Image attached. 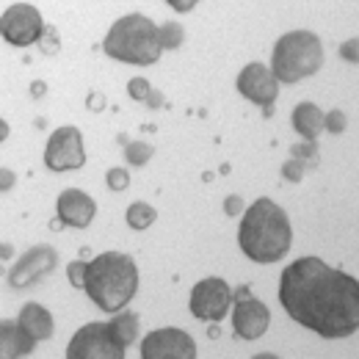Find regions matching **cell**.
I'll return each instance as SVG.
<instances>
[{
	"label": "cell",
	"mask_w": 359,
	"mask_h": 359,
	"mask_svg": "<svg viewBox=\"0 0 359 359\" xmlns=\"http://www.w3.org/2000/svg\"><path fill=\"white\" fill-rule=\"evenodd\" d=\"M279 304L318 337L343 340L359 332L357 276L326 266L320 257H299L282 271Z\"/></svg>",
	"instance_id": "obj_1"
},
{
	"label": "cell",
	"mask_w": 359,
	"mask_h": 359,
	"mask_svg": "<svg viewBox=\"0 0 359 359\" xmlns=\"http://www.w3.org/2000/svg\"><path fill=\"white\" fill-rule=\"evenodd\" d=\"M293 243V229L287 213L269 196H260L255 205L243 210V222L238 226V246L252 263H279Z\"/></svg>",
	"instance_id": "obj_2"
},
{
	"label": "cell",
	"mask_w": 359,
	"mask_h": 359,
	"mask_svg": "<svg viewBox=\"0 0 359 359\" xmlns=\"http://www.w3.org/2000/svg\"><path fill=\"white\" fill-rule=\"evenodd\" d=\"M83 290L102 313H119L138 290V266L130 255L102 252L86 266Z\"/></svg>",
	"instance_id": "obj_3"
},
{
	"label": "cell",
	"mask_w": 359,
	"mask_h": 359,
	"mask_svg": "<svg viewBox=\"0 0 359 359\" xmlns=\"http://www.w3.org/2000/svg\"><path fill=\"white\" fill-rule=\"evenodd\" d=\"M105 55L125 61V64H138V67H149L161 58V42H158V28L149 17L144 14H125L119 17L105 42H102Z\"/></svg>",
	"instance_id": "obj_4"
},
{
	"label": "cell",
	"mask_w": 359,
	"mask_h": 359,
	"mask_svg": "<svg viewBox=\"0 0 359 359\" xmlns=\"http://www.w3.org/2000/svg\"><path fill=\"white\" fill-rule=\"evenodd\" d=\"M323 64V47L313 31H287L279 36L271 55V72L276 83H299L315 75Z\"/></svg>",
	"instance_id": "obj_5"
},
{
	"label": "cell",
	"mask_w": 359,
	"mask_h": 359,
	"mask_svg": "<svg viewBox=\"0 0 359 359\" xmlns=\"http://www.w3.org/2000/svg\"><path fill=\"white\" fill-rule=\"evenodd\" d=\"M67 359H125V346L114 337L108 323L94 320L72 334Z\"/></svg>",
	"instance_id": "obj_6"
},
{
	"label": "cell",
	"mask_w": 359,
	"mask_h": 359,
	"mask_svg": "<svg viewBox=\"0 0 359 359\" xmlns=\"http://www.w3.org/2000/svg\"><path fill=\"white\" fill-rule=\"evenodd\" d=\"M45 34V20L36 6L31 3H14L0 14V36L14 47L36 45Z\"/></svg>",
	"instance_id": "obj_7"
},
{
	"label": "cell",
	"mask_w": 359,
	"mask_h": 359,
	"mask_svg": "<svg viewBox=\"0 0 359 359\" xmlns=\"http://www.w3.org/2000/svg\"><path fill=\"white\" fill-rule=\"evenodd\" d=\"M86 163L83 135L75 125H64L47 138L45 147V166L50 172H72Z\"/></svg>",
	"instance_id": "obj_8"
},
{
	"label": "cell",
	"mask_w": 359,
	"mask_h": 359,
	"mask_svg": "<svg viewBox=\"0 0 359 359\" xmlns=\"http://www.w3.org/2000/svg\"><path fill=\"white\" fill-rule=\"evenodd\" d=\"M188 307H191L194 318L208 320V323H216L232 307V287L226 285L222 276H208V279H202V282L194 285Z\"/></svg>",
	"instance_id": "obj_9"
},
{
	"label": "cell",
	"mask_w": 359,
	"mask_h": 359,
	"mask_svg": "<svg viewBox=\"0 0 359 359\" xmlns=\"http://www.w3.org/2000/svg\"><path fill=\"white\" fill-rule=\"evenodd\" d=\"M141 359H196V343L177 326L152 329L141 340Z\"/></svg>",
	"instance_id": "obj_10"
},
{
	"label": "cell",
	"mask_w": 359,
	"mask_h": 359,
	"mask_svg": "<svg viewBox=\"0 0 359 359\" xmlns=\"http://www.w3.org/2000/svg\"><path fill=\"white\" fill-rule=\"evenodd\" d=\"M235 86H238V91H241L246 100H252L255 105H263L266 114L271 116V108H273L276 94H279V83H276L273 72H271L266 64H260V61L246 64V67L241 69Z\"/></svg>",
	"instance_id": "obj_11"
},
{
	"label": "cell",
	"mask_w": 359,
	"mask_h": 359,
	"mask_svg": "<svg viewBox=\"0 0 359 359\" xmlns=\"http://www.w3.org/2000/svg\"><path fill=\"white\" fill-rule=\"evenodd\" d=\"M55 266H58V252L53 246H47V243L34 246L14 263V269L8 271V285L17 287V290L20 287H31L34 282L47 276Z\"/></svg>",
	"instance_id": "obj_12"
},
{
	"label": "cell",
	"mask_w": 359,
	"mask_h": 359,
	"mask_svg": "<svg viewBox=\"0 0 359 359\" xmlns=\"http://www.w3.org/2000/svg\"><path fill=\"white\" fill-rule=\"evenodd\" d=\"M271 326V310L255 296L246 299H235V310H232V329L238 337L243 340H257L269 332Z\"/></svg>",
	"instance_id": "obj_13"
},
{
	"label": "cell",
	"mask_w": 359,
	"mask_h": 359,
	"mask_svg": "<svg viewBox=\"0 0 359 359\" xmlns=\"http://www.w3.org/2000/svg\"><path fill=\"white\" fill-rule=\"evenodd\" d=\"M55 213H58V222L64 226L86 229L94 222V216H97V202L81 188H67V191L58 194Z\"/></svg>",
	"instance_id": "obj_14"
},
{
	"label": "cell",
	"mask_w": 359,
	"mask_h": 359,
	"mask_svg": "<svg viewBox=\"0 0 359 359\" xmlns=\"http://www.w3.org/2000/svg\"><path fill=\"white\" fill-rule=\"evenodd\" d=\"M36 348V340L20 326V320H0V359H22Z\"/></svg>",
	"instance_id": "obj_15"
},
{
	"label": "cell",
	"mask_w": 359,
	"mask_h": 359,
	"mask_svg": "<svg viewBox=\"0 0 359 359\" xmlns=\"http://www.w3.org/2000/svg\"><path fill=\"white\" fill-rule=\"evenodd\" d=\"M17 320H20V326L39 343V340H50L53 337V332H55V320H53V315L47 307L42 304H36V302H28L20 315H17Z\"/></svg>",
	"instance_id": "obj_16"
},
{
	"label": "cell",
	"mask_w": 359,
	"mask_h": 359,
	"mask_svg": "<svg viewBox=\"0 0 359 359\" xmlns=\"http://www.w3.org/2000/svg\"><path fill=\"white\" fill-rule=\"evenodd\" d=\"M293 128L304 141H315L323 130V111L315 102H299L293 108Z\"/></svg>",
	"instance_id": "obj_17"
},
{
	"label": "cell",
	"mask_w": 359,
	"mask_h": 359,
	"mask_svg": "<svg viewBox=\"0 0 359 359\" xmlns=\"http://www.w3.org/2000/svg\"><path fill=\"white\" fill-rule=\"evenodd\" d=\"M108 326H111L114 337H116L125 348L133 346L135 340H138V315L135 313H119L116 318L108 320Z\"/></svg>",
	"instance_id": "obj_18"
},
{
	"label": "cell",
	"mask_w": 359,
	"mask_h": 359,
	"mask_svg": "<svg viewBox=\"0 0 359 359\" xmlns=\"http://www.w3.org/2000/svg\"><path fill=\"white\" fill-rule=\"evenodd\" d=\"M125 219H128V224L133 226V229H147V226L155 224L158 213H155V208H152V205H147V202H133V205L128 208Z\"/></svg>",
	"instance_id": "obj_19"
},
{
	"label": "cell",
	"mask_w": 359,
	"mask_h": 359,
	"mask_svg": "<svg viewBox=\"0 0 359 359\" xmlns=\"http://www.w3.org/2000/svg\"><path fill=\"white\" fill-rule=\"evenodd\" d=\"M185 39V31L180 22H163L158 28V42H161V50H177Z\"/></svg>",
	"instance_id": "obj_20"
},
{
	"label": "cell",
	"mask_w": 359,
	"mask_h": 359,
	"mask_svg": "<svg viewBox=\"0 0 359 359\" xmlns=\"http://www.w3.org/2000/svg\"><path fill=\"white\" fill-rule=\"evenodd\" d=\"M152 155H155V147L147 144V141H130V144L125 147V158H128V163H133V166H147V163L152 161Z\"/></svg>",
	"instance_id": "obj_21"
},
{
	"label": "cell",
	"mask_w": 359,
	"mask_h": 359,
	"mask_svg": "<svg viewBox=\"0 0 359 359\" xmlns=\"http://www.w3.org/2000/svg\"><path fill=\"white\" fill-rule=\"evenodd\" d=\"M346 114L340 111V108H332L329 114H323V128L329 130V133H334V135H340L343 130H346Z\"/></svg>",
	"instance_id": "obj_22"
},
{
	"label": "cell",
	"mask_w": 359,
	"mask_h": 359,
	"mask_svg": "<svg viewBox=\"0 0 359 359\" xmlns=\"http://www.w3.org/2000/svg\"><path fill=\"white\" fill-rule=\"evenodd\" d=\"M290 155L296 158V161H302V163H315L318 161V144L315 141H304V144H293L290 147Z\"/></svg>",
	"instance_id": "obj_23"
},
{
	"label": "cell",
	"mask_w": 359,
	"mask_h": 359,
	"mask_svg": "<svg viewBox=\"0 0 359 359\" xmlns=\"http://www.w3.org/2000/svg\"><path fill=\"white\" fill-rule=\"evenodd\" d=\"M105 182H108V188H111V191H125V188L130 185V175H128V169L114 166V169H108Z\"/></svg>",
	"instance_id": "obj_24"
},
{
	"label": "cell",
	"mask_w": 359,
	"mask_h": 359,
	"mask_svg": "<svg viewBox=\"0 0 359 359\" xmlns=\"http://www.w3.org/2000/svg\"><path fill=\"white\" fill-rule=\"evenodd\" d=\"M304 172H307V163H302V161H296V158L285 161V166H282V177L287 180V182H302V180H304Z\"/></svg>",
	"instance_id": "obj_25"
},
{
	"label": "cell",
	"mask_w": 359,
	"mask_h": 359,
	"mask_svg": "<svg viewBox=\"0 0 359 359\" xmlns=\"http://www.w3.org/2000/svg\"><path fill=\"white\" fill-rule=\"evenodd\" d=\"M86 260H72L69 266H67V276H69V285L72 287H81L83 290V282H86Z\"/></svg>",
	"instance_id": "obj_26"
},
{
	"label": "cell",
	"mask_w": 359,
	"mask_h": 359,
	"mask_svg": "<svg viewBox=\"0 0 359 359\" xmlns=\"http://www.w3.org/2000/svg\"><path fill=\"white\" fill-rule=\"evenodd\" d=\"M128 94L138 100V102H147V97L152 94V86H149V81L147 78H133L130 83H128Z\"/></svg>",
	"instance_id": "obj_27"
},
{
	"label": "cell",
	"mask_w": 359,
	"mask_h": 359,
	"mask_svg": "<svg viewBox=\"0 0 359 359\" xmlns=\"http://www.w3.org/2000/svg\"><path fill=\"white\" fill-rule=\"evenodd\" d=\"M243 210H246V202H243V196H238V194H229L224 199V213L226 216H243Z\"/></svg>",
	"instance_id": "obj_28"
},
{
	"label": "cell",
	"mask_w": 359,
	"mask_h": 359,
	"mask_svg": "<svg viewBox=\"0 0 359 359\" xmlns=\"http://www.w3.org/2000/svg\"><path fill=\"white\" fill-rule=\"evenodd\" d=\"M42 50H47V53H55L58 50V39H55V31L50 28V25H45V34H42Z\"/></svg>",
	"instance_id": "obj_29"
},
{
	"label": "cell",
	"mask_w": 359,
	"mask_h": 359,
	"mask_svg": "<svg viewBox=\"0 0 359 359\" xmlns=\"http://www.w3.org/2000/svg\"><path fill=\"white\" fill-rule=\"evenodd\" d=\"M357 47H359V42H357V36H354V39H348V42H346V45L340 47V53H343V58H346V61H354V64H357Z\"/></svg>",
	"instance_id": "obj_30"
},
{
	"label": "cell",
	"mask_w": 359,
	"mask_h": 359,
	"mask_svg": "<svg viewBox=\"0 0 359 359\" xmlns=\"http://www.w3.org/2000/svg\"><path fill=\"white\" fill-rule=\"evenodd\" d=\"M17 182V175L11 169H0V191H11Z\"/></svg>",
	"instance_id": "obj_31"
},
{
	"label": "cell",
	"mask_w": 359,
	"mask_h": 359,
	"mask_svg": "<svg viewBox=\"0 0 359 359\" xmlns=\"http://www.w3.org/2000/svg\"><path fill=\"white\" fill-rule=\"evenodd\" d=\"M169 6H172V8H177V11H191L196 3H194V0H172Z\"/></svg>",
	"instance_id": "obj_32"
},
{
	"label": "cell",
	"mask_w": 359,
	"mask_h": 359,
	"mask_svg": "<svg viewBox=\"0 0 359 359\" xmlns=\"http://www.w3.org/2000/svg\"><path fill=\"white\" fill-rule=\"evenodd\" d=\"M147 105H149V108H158V105H163V97H161V91H152V94L147 97Z\"/></svg>",
	"instance_id": "obj_33"
},
{
	"label": "cell",
	"mask_w": 359,
	"mask_h": 359,
	"mask_svg": "<svg viewBox=\"0 0 359 359\" xmlns=\"http://www.w3.org/2000/svg\"><path fill=\"white\" fill-rule=\"evenodd\" d=\"M8 133H11V128H8V122H6L3 116H0V144H3L6 138H8Z\"/></svg>",
	"instance_id": "obj_34"
},
{
	"label": "cell",
	"mask_w": 359,
	"mask_h": 359,
	"mask_svg": "<svg viewBox=\"0 0 359 359\" xmlns=\"http://www.w3.org/2000/svg\"><path fill=\"white\" fill-rule=\"evenodd\" d=\"M89 105L94 108V111H100V108H102V94H94V97L89 100Z\"/></svg>",
	"instance_id": "obj_35"
},
{
	"label": "cell",
	"mask_w": 359,
	"mask_h": 359,
	"mask_svg": "<svg viewBox=\"0 0 359 359\" xmlns=\"http://www.w3.org/2000/svg\"><path fill=\"white\" fill-rule=\"evenodd\" d=\"M11 255H14V249L6 246V243H0V257H11Z\"/></svg>",
	"instance_id": "obj_36"
},
{
	"label": "cell",
	"mask_w": 359,
	"mask_h": 359,
	"mask_svg": "<svg viewBox=\"0 0 359 359\" xmlns=\"http://www.w3.org/2000/svg\"><path fill=\"white\" fill-rule=\"evenodd\" d=\"M252 359H279L276 354H271V351H260V354H255Z\"/></svg>",
	"instance_id": "obj_37"
}]
</instances>
